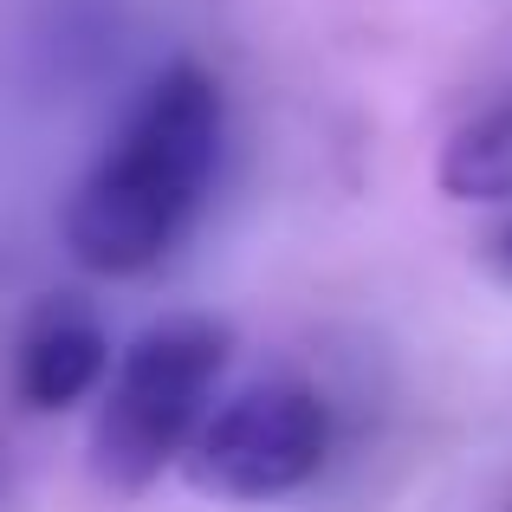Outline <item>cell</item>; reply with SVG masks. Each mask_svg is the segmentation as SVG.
<instances>
[{"instance_id":"6da1fadb","label":"cell","mask_w":512,"mask_h":512,"mask_svg":"<svg viewBox=\"0 0 512 512\" xmlns=\"http://www.w3.org/2000/svg\"><path fill=\"white\" fill-rule=\"evenodd\" d=\"M214 163H221V91L195 65H175L137 98L117 143L78 182L65 208L72 260L111 279L156 266L195 221Z\"/></svg>"},{"instance_id":"7a4b0ae2","label":"cell","mask_w":512,"mask_h":512,"mask_svg":"<svg viewBox=\"0 0 512 512\" xmlns=\"http://www.w3.org/2000/svg\"><path fill=\"white\" fill-rule=\"evenodd\" d=\"M234 331L221 318H163L124 350L91 422V467L111 493H143L195 441L201 409L227 370Z\"/></svg>"},{"instance_id":"3957f363","label":"cell","mask_w":512,"mask_h":512,"mask_svg":"<svg viewBox=\"0 0 512 512\" xmlns=\"http://www.w3.org/2000/svg\"><path fill=\"white\" fill-rule=\"evenodd\" d=\"M331 415L305 383H253L201 415L182 448L188 480L214 500H279L325 467Z\"/></svg>"},{"instance_id":"277c9868","label":"cell","mask_w":512,"mask_h":512,"mask_svg":"<svg viewBox=\"0 0 512 512\" xmlns=\"http://www.w3.org/2000/svg\"><path fill=\"white\" fill-rule=\"evenodd\" d=\"M104 363H111V344H104L98 318L85 305H46L20 338L13 383H20L26 409H72L78 396L104 383Z\"/></svg>"},{"instance_id":"5b68a950","label":"cell","mask_w":512,"mask_h":512,"mask_svg":"<svg viewBox=\"0 0 512 512\" xmlns=\"http://www.w3.org/2000/svg\"><path fill=\"white\" fill-rule=\"evenodd\" d=\"M441 188L454 201H506L512 195V104L474 117L441 150Z\"/></svg>"},{"instance_id":"8992f818","label":"cell","mask_w":512,"mask_h":512,"mask_svg":"<svg viewBox=\"0 0 512 512\" xmlns=\"http://www.w3.org/2000/svg\"><path fill=\"white\" fill-rule=\"evenodd\" d=\"M500 260L512 266V227H506V234H500Z\"/></svg>"}]
</instances>
